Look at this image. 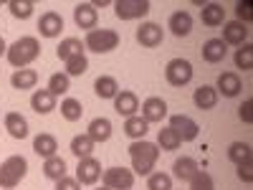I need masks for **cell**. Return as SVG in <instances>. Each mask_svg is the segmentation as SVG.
<instances>
[{"mask_svg": "<svg viewBox=\"0 0 253 190\" xmlns=\"http://www.w3.org/2000/svg\"><path fill=\"white\" fill-rule=\"evenodd\" d=\"M129 157H132V173L134 175H152L155 165L160 160V147L147 140H134L129 144Z\"/></svg>", "mask_w": 253, "mask_h": 190, "instance_id": "obj_1", "label": "cell"}, {"mask_svg": "<svg viewBox=\"0 0 253 190\" xmlns=\"http://www.w3.org/2000/svg\"><path fill=\"white\" fill-rule=\"evenodd\" d=\"M38 56H41V44H38V38H33V36H20L15 44L8 46V53H5L8 63L15 71L18 69H28Z\"/></svg>", "mask_w": 253, "mask_h": 190, "instance_id": "obj_2", "label": "cell"}, {"mask_svg": "<svg viewBox=\"0 0 253 190\" xmlns=\"http://www.w3.org/2000/svg\"><path fill=\"white\" fill-rule=\"evenodd\" d=\"M28 175V160L23 155H10L0 162V190H15Z\"/></svg>", "mask_w": 253, "mask_h": 190, "instance_id": "obj_3", "label": "cell"}, {"mask_svg": "<svg viewBox=\"0 0 253 190\" xmlns=\"http://www.w3.org/2000/svg\"><path fill=\"white\" fill-rule=\"evenodd\" d=\"M119 46V33L112 28H94L84 38V48L94 53H109Z\"/></svg>", "mask_w": 253, "mask_h": 190, "instance_id": "obj_4", "label": "cell"}, {"mask_svg": "<svg viewBox=\"0 0 253 190\" xmlns=\"http://www.w3.org/2000/svg\"><path fill=\"white\" fill-rule=\"evenodd\" d=\"M193 63H190L187 58H172L170 63L165 66V81L170 84V87L175 89H182L187 87L190 81H193Z\"/></svg>", "mask_w": 253, "mask_h": 190, "instance_id": "obj_5", "label": "cell"}, {"mask_svg": "<svg viewBox=\"0 0 253 190\" xmlns=\"http://www.w3.org/2000/svg\"><path fill=\"white\" fill-rule=\"evenodd\" d=\"M101 183L109 190H132L134 188V173L126 167H109L101 173Z\"/></svg>", "mask_w": 253, "mask_h": 190, "instance_id": "obj_6", "label": "cell"}, {"mask_svg": "<svg viewBox=\"0 0 253 190\" xmlns=\"http://www.w3.org/2000/svg\"><path fill=\"white\" fill-rule=\"evenodd\" d=\"M150 10H152L150 0H117L114 3V13L119 20H137L144 18Z\"/></svg>", "mask_w": 253, "mask_h": 190, "instance_id": "obj_7", "label": "cell"}, {"mask_svg": "<svg viewBox=\"0 0 253 190\" xmlns=\"http://www.w3.org/2000/svg\"><path fill=\"white\" fill-rule=\"evenodd\" d=\"M170 130H175V135L180 137V142H193L200 135V127L193 117L187 114H172L170 117Z\"/></svg>", "mask_w": 253, "mask_h": 190, "instance_id": "obj_8", "label": "cell"}, {"mask_svg": "<svg viewBox=\"0 0 253 190\" xmlns=\"http://www.w3.org/2000/svg\"><path fill=\"white\" fill-rule=\"evenodd\" d=\"M101 162L91 155V157H84V160H79V165H76V180H79V185H96L99 183V178H101Z\"/></svg>", "mask_w": 253, "mask_h": 190, "instance_id": "obj_9", "label": "cell"}, {"mask_svg": "<svg viewBox=\"0 0 253 190\" xmlns=\"http://www.w3.org/2000/svg\"><path fill=\"white\" fill-rule=\"evenodd\" d=\"M162 41H165V31H162V26L152 23V20H147V23H142L137 28V44L144 48H157Z\"/></svg>", "mask_w": 253, "mask_h": 190, "instance_id": "obj_10", "label": "cell"}, {"mask_svg": "<svg viewBox=\"0 0 253 190\" xmlns=\"http://www.w3.org/2000/svg\"><path fill=\"white\" fill-rule=\"evenodd\" d=\"M248 26L241 23V20H228V23H223V44L225 46H243L248 44Z\"/></svg>", "mask_w": 253, "mask_h": 190, "instance_id": "obj_11", "label": "cell"}, {"mask_svg": "<svg viewBox=\"0 0 253 190\" xmlns=\"http://www.w3.org/2000/svg\"><path fill=\"white\" fill-rule=\"evenodd\" d=\"M114 112L119 117H134L139 112V96L129 89H119V94L114 96Z\"/></svg>", "mask_w": 253, "mask_h": 190, "instance_id": "obj_12", "label": "cell"}, {"mask_svg": "<svg viewBox=\"0 0 253 190\" xmlns=\"http://www.w3.org/2000/svg\"><path fill=\"white\" fill-rule=\"evenodd\" d=\"M139 109H142V119L147 124H155V122H162L167 117V101L160 96H147Z\"/></svg>", "mask_w": 253, "mask_h": 190, "instance_id": "obj_13", "label": "cell"}, {"mask_svg": "<svg viewBox=\"0 0 253 190\" xmlns=\"http://www.w3.org/2000/svg\"><path fill=\"white\" fill-rule=\"evenodd\" d=\"M74 20L81 31H94L96 23H99V10L91 5V3H76L74 5Z\"/></svg>", "mask_w": 253, "mask_h": 190, "instance_id": "obj_14", "label": "cell"}, {"mask_svg": "<svg viewBox=\"0 0 253 190\" xmlns=\"http://www.w3.org/2000/svg\"><path fill=\"white\" fill-rule=\"evenodd\" d=\"M241 89H243V81H241V76L236 71L218 74V81H215V92L218 94H223L225 99H233V96L241 94Z\"/></svg>", "mask_w": 253, "mask_h": 190, "instance_id": "obj_15", "label": "cell"}, {"mask_svg": "<svg viewBox=\"0 0 253 190\" xmlns=\"http://www.w3.org/2000/svg\"><path fill=\"white\" fill-rule=\"evenodd\" d=\"M63 31V18L56 10H46L43 15L38 18V33L43 38H58Z\"/></svg>", "mask_w": 253, "mask_h": 190, "instance_id": "obj_16", "label": "cell"}, {"mask_svg": "<svg viewBox=\"0 0 253 190\" xmlns=\"http://www.w3.org/2000/svg\"><path fill=\"white\" fill-rule=\"evenodd\" d=\"M167 28H170L172 36L185 38V36L193 33V15H190L187 10H175L170 15V20H167Z\"/></svg>", "mask_w": 253, "mask_h": 190, "instance_id": "obj_17", "label": "cell"}, {"mask_svg": "<svg viewBox=\"0 0 253 190\" xmlns=\"http://www.w3.org/2000/svg\"><path fill=\"white\" fill-rule=\"evenodd\" d=\"M200 56H203L205 63H220L228 56V46L220 38H208L203 44V48H200Z\"/></svg>", "mask_w": 253, "mask_h": 190, "instance_id": "obj_18", "label": "cell"}, {"mask_svg": "<svg viewBox=\"0 0 253 190\" xmlns=\"http://www.w3.org/2000/svg\"><path fill=\"white\" fill-rule=\"evenodd\" d=\"M33 152H36L38 157H43V160L58 155V140H56L51 132H41V135H36V140H33Z\"/></svg>", "mask_w": 253, "mask_h": 190, "instance_id": "obj_19", "label": "cell"}, {"mask_svg": "<svg viewBox=\"0 0 253 190\" xmlns=\"http://www.w3.org/2000/svg\"><path fill=\"white\" fill-rule=\"evenodd\" d=\"M193 101H195V107H198L200 112L215 109V104H218V92H215V87H210V84H203V87H198L195 94H193Z\"/></svg>", "mask_w": 253, "mask_h": 190, "instance_id": "obj_20", "label": "cell"}, {"mask_svg": "<svg viewBox=\"0 0 253 190\" xmlns=\"http://www.w3.org/2000/svg\"><path fill=\"white\" fill-rule=\"evenodd\" d=\"M31 109L36 114H51L56 109V96L48 89H36L31 94Z\"/></svg>", "mask_w": 253, "mask_h": 190, "instance_id": "obj_21", "label": "cell"}, {"mask_svg": "<svg viewBox=\"0 0 253 190\" xmlns=\"http://www.w3.org/2000/svg\"><path fill=\"white\" fill-rule=\"evenodd\" d=\"M3 122H5V130L13 140H26L28 137V119L20 112H8Z\"/></svg>", "mask_w": 253, "mask_h": 190, "instance_id": "obj_22", "label": "cell"}, {"mask_svg": "<svg viewBox=\"0 0 253 190\" xmlns=\"http://www.w3.org/2000/svg\"><path fill=\"white\" fill-rule=\"evenodd\" d=\"M86 135L91 137L94 144L109 142V137H112V119H107V117H96V119H91Z\"/></svg>", "mask_w": 253, "mask_h": 190, "instance_id": "obj_23", "label": "cell"}, {"mask_svg": "<svg viewBox=\"0 0 253 190\" xmlns=\"http://www.w3.org/2000/svg\"><path fill=\"white\" fill-rule=\"evenodd\" d=\"M200 18L208 28H218V26L225 23V8L220 3H205L200 8Z\"/></svg>", "mask_w": 253, "mask_h": 190, "instance_id": "obj_24", "label": "cell"}, {"mask_svg": "<svg viewBox=\"0 0 253 190\" xmlns=\"http://www.w3.org/2000/svg\"><path fill=\"white\" fill-rule=\"evenodd\" d=\"M36 84H38V71H36V69H18V71H13V76H10V87L18 89V92L36 89Z\"/></svg>", "mask_w": 253, "mask_h": 190, "instance_id": "obj_25", "label": "cell"}, {"mask_svg": "<svg viewBox=\"0 0 253 190\" xmlns=\"http://www.w3.org/2000/svg\"><path fill=\"white\" fill-rule=\"evenodd\" d=\"M150 132V124H147L139 114H134V117H126L124 119V135L129 137L132 142L134 140H144V135Z\"/></svg>", "mask_w": 253, "mask_h": 190, "instance_id": "obj_26", "label": "cell"}, {"mask_svg": "<svg viewBox=\"0 0 253 190\" xmlns=\"http://www.w3.org/2000/svg\"><path fill=\"white\" fill-rule=\"evenodd\" d=\"M86 48H84V41H79V38H63L61 44L56 46V56L66 63L69 58H74V56H79V53H84Z\"/></svg>", "mask_w": 253, "mask_h": 190, "instance_id": "obj_27", "label": "cell"}, {"mask_svg": "<svg viewBox=\"0 0 253 190\" xmlns=\"http://www.w3.org/2000/svg\"><path fill=\"white\" fill-rule=\"evenodd\" d=\"M94 92H96L99 99H114V96L119 94V84H117L114 76L104 74V76H99V79L94 81Z\"/></svg>", "mask_w": 253, "mask_h": 190, "instance_id": "obj_28", "label": "cell"}, {"mask_svg": "<svg viewBox=\"0 0 253 190\" xmlns=\"http://www.w3.org/2000/svg\"><path fill=\"white\" fill-rule=\"evenodd\" d=\"M198 170L200 167H198V162L193 157H177L175 165H172V175L177 180H182V183H190V178H193Z\"/></svg>", "mask_w": 253, "mask_h": 190, "instance_id": "obj_29", "label": "cell"}, {"mask_svg": "<svg viewBox=\"0 0 253 190\" xmlns=\"http://www.w3.org/2000/svg\"><path fill=\"white\" fill-rule=\"evenodd\" d=\"M228 160L233 165H243V162H253V150L248 142H230L228 144Z\"/></svg>", "mask_w": 253, "mask_h": 190, "instance_id": "obj_30", "label": "cell"}, {"mask_svg": "<svg viewBox=\"0 0 253 190\" xmlns=\"http://www.w3.org/2000/svg\"><path fill=\"white\" fill-rule=\"evenodd\" d=\"M43 175L48 178V180H61L63 175H66V160L63 157H58V155H53V157H48V160H43Z\"/></svg>", "mask_w": 253, "mask_h": 190, "instance_id": "obj_31", "label": "cell"}, {"mask_svg": "<svg viewBox=\"0 0 253 190\" xmlns=\"http://www.w3.org/2000/svg\"><path fill=\"white\" fill-rule=\"evenodd\" d=\"M157 147H160V150H165V152H175V150H180V147H182V142H180V137L175 135V130H170V127H162L160 135H157Z\"/></svg>", "mask_w": 253, "mask_h": 190, "instance_id": "obj_32", "label": "cell"}, {"mask_svg": "<svg viewBox=\"0 0 253 190\" xmlns=\"http://www.w3.org/2000/svg\"><path fill=\"white\" fill-rule=\"evenodd\" d=\"M94 142H91V137L84 132V135H76L74 140H71V152L79 157V160H84V157H91V152H94Z\"/></svg>", "mask_w": 253, "mask_h": 190, "instance_id": "obj_33", "label": "cell"}, {"mask_svg": "<svg viewBox=\"0 0 253 190\" xmlns=\"http://www.w3.org/2000/svg\"><path fill=\"white\" fill-rule=\"evenodd\" d=\"M84 114V107H81V101L74 99V96H66L61 101V117L66 119V122H79Z\"/></svg>", "mask_w": 253, "mask_h": 190, "instance_id": "obj_34", "label": "cell"}, {"mask_svg": "<svg viewBox=\"0 0 253 190\" xmlns=\"http://www.w3.org/2000/svg\"><path fill=\"white\" fill-rule=\"evenodd\" d=\"M56 99L61 96V94H66L69 89H71V79L63 74V71H56V74H51V79H48V87H46Z\"/></svg>", "mask_w": 253, "mask_h": 190, "instance_id": "obj_35", "label": "cell"}, {"mask_svg": "<svg viewBox=\"0 0 253 190\" xmlns=\"http://www.w3.org/2000/svg\"><path fill=\"white\" fill-rule=\"evenodd\" d=\"M8 8H10V15H13V18L28 20V18L33 15V10H36V3H33V0H10Z\"/></svg>", "mask_w": 253, "mask_h": 190, "instance_id": "obj_36", "label": "cell"}, {"mask_svg": "<svg viewBox=\"0 0 253 190\" xmlns=\"http://www.w3.org/2000/svg\"><path fill=\"white\" fill-rule=\"evenodd\" d=\"M233 63H236V69L251 71V69H253V46H251V44L238 46L236 53H233Z\"/></svg>", "mask_w": 253, "mask_h": 190, "instance_id": "obj_37", "label": "cell"}, {"mask_svg": "<svg viewBox=\"0 0 253 190\" xmlns=\"http://www.w3.org/2000/svg\"><path fill=\"white\" fill-rule=\"evenodd\" d=\"M86 69H89V58H86V53H79V56H74V58H69L66 61V74L69 79L71 76H84L86 74Z\"/></svg>", "mask_w": 253, "mask_h": 190, "instance_id": "obj_38", "label": "cell"}, {"mask_svg": "<svg viewBox=\"0 0 253 190\" xmlns=\"http://www.w3.org/2000/svg\"><path fill=\"white\" fill-rule=\"evenodd\" d=\"M147 190H172V175H167L162 170L147 175Z\"/></svg>", "mask_w": 253, "mask_h": 190, "instance_id": "obj_39", "label": "cell"}, {"mask_svg": "<svg viewBox=\"0 0 253 190\" xmlns=\"http://www.w3.org/2000/svg\"><path fill=\"white\" fill-rule=\"evenodd\" d=\"M190 190H215L213 175L208 170H198L193 178H190Z\"/></svg>", "mask_w": 253, "mask_h": 190, "instance_id": "obj_40", "label": "cell"}, {"mask_svg": "<svg viewBox=\"0 0 253 190\" xmlns=\"http://www.w3.org/2000/svg\"><path fill=\"white\" fill-rule=\"evenodd\" d=\"M236 20H241V23H251V20H253V3H251V0H241V3L236 5Z\"/></svg>", "mask_w": 253, "mask_h": 190, "instance_id": "obj_41", "label": "cell"}, {"mask_svg": "<svg viewBox=\"0 0 253 190\" xmlns=\"http://www.w3.org/2000/svg\"><path fill=\"white\" fill-rule=\"evenodd\" d=\"M238 170H236V175H238V180L241 183H253V162H243V165H236Z\"/></svg>", "mask_w": 253, "mask_h": 190, "instance_id": "obj_42", "label": "cell"}, {"mask_svg": "<svg viewBox=\"0 0 253 190\" xmlns=\"http://www.w3.org/2000/svg\"><path fill=\"white\" fill-rule=\"evenodd\" d=\"M238 117H241V122H246V124H251L253 122V99H246L241 107H238Z\"/></svg>", "mask_w": 253, "mask_h": 190, "instance_id": "obj_43", "label": "cell"}, {"mask_svg": "<svg viewBox=\"0 0 253 190\" xmlns=\"http://www.w3.org/2000/svg\"><path fill=\"white\" fill-rule=\"evenodd\" d=\"M56 190H81V185H79V180H76V178L63 175L61 180H56Z\"/></svg>", "mask_w": 253, "mask_h": 190, "instance_id": "obj_44", "label": "cell"}, {"mask_svg": "<svg viewBox=\"0 0 253 190\" xmlns=\"http://www.w3.org/2000/svg\"><path fill=\"white\" fill-rule=\"evenodd\" d=\"M91 5H94V8H107L109 0H91Z\"/></svg>", "mask_w": 253, "mask_h": 190, "instance_id": "obj_45", "label": "cell"}, {"mask_svg": "<svg viewBox=\"0 0 253 190\" xmlns=\"http://www.w3.org/2000/svg\"><path fill=\"white\" fill-rule=\"evenodd\" d=\"M8 53V44H5V38L0 36V56H5Z\"/></svg>", "mask_w": 253, "mask_h": 190, "instance_id": "obj_46", "label": "cell"}, {"mask_svg": "<svg viewBox=\"0 0 253 190\" xmlns=\"http://www.w3.org/2000/svg\"><path fill=\"white\" fill-rule=\"evenodd\" d=\"M96 190H109V188H104V185H101V188H96Z\"/></svg>", "mask_w": 253, "mask_h": 190, "instance_id": "obj_47", "label": "cell"}]
</instances>
